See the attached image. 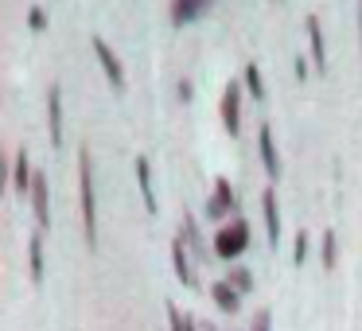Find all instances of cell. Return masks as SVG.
I'll return each instance as SVG.
<instances>
[{
  "instance_id": "cell-9",
  "label": "cell",
  "mask_w": 362,
  "mask_h": 331,
  "mask_svg": "<svg viewBox=\"0 0 362 331\" xmlns=\"http://www.w3.org/2000/svg\"><path fill=\"white\" fill-rule=\"evenodd\" d=\"M261 211H265L269 245H281V214H276V195H273V187H265V191H261Z\"/></svg>"
},
{
  "instance_id": "cell-7",
  "label": "cell",
  "mask_w": 362,
  "mask_h": 331,
  "mask_svg": "<svg viewBox=\"0 0 362 331\" xmlns=\"http://www.w3.org/2000/svg\"><path fill=\"white\" fill-rule=\"evenodd\" d=\"M211 4H214V0H172V24L175 28L191 24V20H199Z\"/></svg>"
},
{
  "instance_id": "cell-13",
  "label": "cell",
  "mask_w": 362,
  "mask_h": 331,
  "mask_svg": "<svg viewBox=\"0 0 362 331\" xmlns=\"http://www.w3.org/2000/svg\"><path fill=\"white\" fill-rule=\"evenodd\" d=\"M28 273L35 284L43 281V234H32V242H28Z\"/></svg>"
},
{
  "instance_id": "cell-3",
  "label": "cell",
  "mask_w": 362,
  "mask_h": 331,
  "mask_svg": "<svg viewBox=\"0 0 362 331\" xmlns=\"http://www.w3.org/2000/svg\"><path fill=\"white\" fill-rule=\"evenodd\" d=\"M222 125L234 137L242 133V90H238V82H230L226 94H222Z\"/></svg>"
},
{
  "instance_id": "cell-21",
  "label": "cell",
  "mask_w": 362,
  "mask_h": 331,
  "mask_svg": "<svg viewBox=\"0 0 362 331\" xmlns=\"http://www.w3.org/2000/svg\"><path fill=\"white\" fill-rule=\"evenodd\" d=\"M168 323H172V331H187V323H191V320H183L175 304H168Z\"/></svg>"
},
{
  "instance_id": "cell-5",
  "label": "cell",
  "mask_w": 362,
  "mask_h": 331,
  "mask_svg": "<svg viewBox=\"0 0 362 331\" xmlns=\"http://www.w3.org/2000/svg\"><path fill=\"white\" fill-rule=\"evenodd\" d=\"M32 211H35V222H40V226H47V222H51L47 175H43V172H35V180H32Z\"/></svg>"
},
{
  "instance_id": "cell-23",
  "label": "cell",
  "mask_w": 362,
  "mask_h": 331,
  "mask_svg": "<svg viewBox=\"0 0 362 331\" xmlns=\"http://www.w3.org/2000/svg\"><path fill=\"white\" fill-rule=\"evenodd\" d=\"M308 257V234H296V265Z\"/></svg>"
},
{
  "instance_id": "cell-20",
  "label": "cell",
  "mask_w": 362,
  "mask_h": 331,
  "mask_svg": "<svg viewBox=\"0 0 362 331\" xmlns=\"http://www.w3.org/2000/svg\"><path fill=\"white\" fill-rule=\"evenodd\" d=\"M230 284H234L238 292H250V289H253V277L245 273V269H234V277H230Z\"/></svg>"
},
{
  "instance_id": "cell-12",
  "label": "cell",
  "mask_w": 362,
  "mask_h": 331,
  "mask_svg": "<svg viewBox=\"0 0 362 331\" xmlns=\"http://www.w3.org/2000/svg\"><path fill=\"white\" fill-rule=\"evenodd\" d=\"M304 32H308V43H312V59H315V66H327V51H323V32H320V20L315 16H308L304 20Z\"/></svg>"
},
{
  "instance_id": "cell-10",
  "label": "cell",
  "mask_w": 362,
  "mask_h": 331,
  "mask_svg": "<svg viewBox=\"0 0 362 331\" xmlns=\"http://www.w3.org/2000/svg\"><path fill=\"white\" fill-rule=\"evenodd\" d=\"M206 214H211V219H222V214H234V191H230V183H226V180H218V183H214L211 203H206Z\"/></svg>"
},
{
  "instance_id": "cell-11",
  "label": "cell",
  "mask_w": 362,
  "mask_h": 331,
  "mask_svg": "<svg viewBox=\"0 0 362 331\" xmlns=\"http://www.w3.org/2000/svg\"><path fill=\"white\" fill-rule=\"evenodd\" d=\"M172 261H175V277H180L187 289H199V273H195V265L187 261V250H183V238L172 245Z\"/></svg>"
},
{
  "instance_id": "cell-22",
  "label": "cell",
  "mask_w": 362,
  "mask_h": 331,
  "mask_svg": "<svg viewBox=\"0 0 362 331\" xmlns=\"http://www.w3.org/2000/svg\"><path fill=\"white\" fill-rule=\"evenodd\" d=\"M28 24H32L35 32H43V28H47V12H43V8H28Z\"/></svg>"
},
{
  "instance_id": "cell-15",
  "label": "cell",
  "mask_w": 362,
  "mask_h": 331,
  "mask_svg": "<svg viewBox=\"0 0 362 331\" xmlns=\"http://www.w3.org/2000/svg\"><path fill=\"white\" fill-rule=\"evenodd\" d=\"M32 180H35V172L28 168V152L20 149L16 152V191L20 195H32Z\"/></svg>"
},
{
  "instance_id": "cell-4",
  "label": "cell",
  "mask_w": 362,
  "mask_h": 331,
  "mask_svg": "<svg viewBox=\"0 0 362 331\" xmlns=\"http://www.w3.org/2000/svg\"><path fill=\"white\" fill-rule=\"evenodd\" d=\"M94 55H98V63H102V71L110 74V86H113V90H125V71H121L117 55H113L110 43L98 40V35H94Z\"/></svg>"
},
{
  "instance_id": "cell-16",
  "label": "cell",
  "mask_w": 362,
  "mask_h": 331,
  "mask_svg": "<svg viewBox=\"0 0 362 331\" xmlns=\"http://www.w3.org/2000/svg\"><path fill=\"white\" fill-rule=\"evenodd\" d=\"M211 296L218 300V308H222V312H238V289H234V284L218 281V284L211 289Z\"/></svg>"
},
{
  "instance_id": "cell-6",
  "label": "cell",
  "mask_w": 362,
  "mask_h": 331,
  "mask_svg": "<svg viewBox=\"0 0 362 331\" xmlns=\"http://www.w3.org/2000/svg\"><path fill=\"white\" fill-rule=\"evenodd\" d=\"M257 144H261V160H265V172H269V180H281V156H276L273 129H269V125H261V129H257Z\"/></svg>"
},
{
  "instance_id": "cell-1",
  "label": "cell",
  "mask_w": 362,
  "mask_h": 331,
  "mask_svg": "<svg viewBox=\"0 0 362 331\" xmlns=\"http://www.w3.org/2000/svg\"><path fill=\"white\" fill-rule=\"evenodd\" d=\"M78 187H82V226H86V245L98 250V199H94V160H90V152H78Z\"/></svg>"
},
{
  "instance_id": "cell-8",
  "label": "cell",
  "mask_w": 362,
  "mask_h": 331,
  "mask_svg": "<svg viewBox=\"0 0 362 331\" xmlns=\"http://www.w3.org/2000/svg\"><path fill=\"white\" fill-rule=\"evenodd\" d=\"M47 125H51V144H63V94L55 86L47 90Z\"/></svg>"
},
{
  "instance_id": "cell-19",
  "label": "cell",
  "mask_w": 362,
  "mask_h": 331,
  "mask_svg": "<svg viewBox=\"0 0 362 331\" xmlns=\"http://www.w3.org/2000/svg\"><path fill=\"white\" fill-rule=\"evenodd\" d=\"M323 265L335 269V234H331V230L323 234Z\"/></svg>"
},
{
  "instance_id": "cell-14",
  "label": "cell",
  "mask_w": 362,
  "mask_h": 331,
  "mask_svg": "<svg viewBox=\"0 0 362 331\" xmlns=\"http://www.w3.org/2000/svg\"><path fill=\"white\" fill-rule=\"evenodd\" d=\"M136 180H141V191H144V207L156 214V191H152V168L144 156H136Z\"/></svg>"
},
{
  "instance_id": "cell-2",
  "label": "cell",
  "mask_w": 362,
  "mask_h": 331,
  "mask_svg": "<svg viewBox=\"0 0 362 331\" xmlns=\"http://www.w3.org/2000/svg\"><path fill=\"white\" fill-rule=\"evenodd\" d=\"M245 245H250V226H245V222H230V226H222L218 238H214V253H218V257H238Z\"/></svg>"
},
{
  "instance_id": "cell-25",
  "label": "cell",
  "mask_w": 362,
  "mask_h": 331,
  "mask_svg": "<svg viewBox=\"0 0 362 331\" xmlns=\"http://www.w3.org/2000/svg\"><path fill=\"white\" fill-rule=\"evenodd\" d=\"M187 331H195V323H187Z\"/></svg>"
},
{
  "instance_id": "cell-18",
  "label": "cell",
  "mask_w": 362,
  "mask_h": 331,
  "mask_svg": "<svg viewBox=\"0 0 362 331\" xmlns=\"http://www.w3.org/2000/svg\"><path fill=\"white\" fill-rule=\"evenodd\" d=\"M242 79L250 82V94H253V98H257V102H261V98H265V86H261V74H257V66L250 63V66H245V74H242Z\"/></svg>"
},
{
  "instance_id": "cell-24",
  "label": "cell",
  "mask_w": 362,
  "mask_h": 331,
  "mask_svg": "<svg viewBox=\"0 0 362 331\" xmlns=\"http://www.w3.org/2000/svg\"><path fill=\"white\" fill-rule=\"evenodd\" d=\"M358 40H362V0H358Z\"/></svg>"
},
{
  "instance_id": "cell-17",
  "label": "cell",
  "mask_w": 362,
  "mask_h": 331,
  "mask_svg": "<svg viewBox=\"0 0 362 331\" xmlns=\"http://www.w3.org/2000/svg\"><path fill=\"white\" fill-rule=\"evenodd\" d=\"M180 238H183V242L191 245V250L206 253V250H203V242H199V226H195V219H191V214H183V226H180Z\"/></svg>"
}]
</instances>
